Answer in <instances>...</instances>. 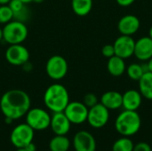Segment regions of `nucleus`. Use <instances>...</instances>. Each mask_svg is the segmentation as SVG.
<instances>
[{"label":"nucleus","instance_id":"nucleus-35","mask_svg":"<svg viewBox=\"0 0 152 151\" xmlns=\"http://www.w3.org/2000/svg\"><path fill=\"white\" fill-rule=\"evenodd\" d=\"M3 40V28H0V41Z\"/></svg>","mask_w":152,"mask_h":151},{"label":"nucleus","instance_id":"nucleus-33","mask_svg":"<svg viewBox=\"0 0 152 151\" xmlns=\"http://www.w3.org/2000/svg\"><path fill=\"white\" fill-rule=\"evenodd\" d=\"M20 1H21L22 3H24V4H30V3H32V2H34L35 0H20Z\"/></svg>","mask_w":152,"mask_h":151},{"label":"nucleus","instance_id":"nucleus-10","mask_svg":"<svg viewBox=\"0 0 152 151\" xmlns=\"http://www.w3.org/2000/svg\"><path fill=\"white\" fill-rule=\"evenodd\" d=\"M5 60L13 66H22L29 60L28 50L21 44H10L5 51Z\"/></svg>","mask_w":152,"mask_h":151},{"label":"nucleus","instance_id":"nucleus-1","mask_svg":"<svg viewBox=\"0 0 152 151\" xmlns=\"http://www.w3.org/2000/svg\"><path fill=\"white\" fill-rule=\"evenodd\" d=\"M31 105L28 94L20 89L5 92L0 99V109L5 118L16 120L26 116Z\"/></svg>","mask_w":152,"mask_h":151},{"label":"nucleus","instance_id":"nucleus-19","mask_svg":"<svg viewBox=\"0 0 152 151\" xmlns=\"http://www.w3.org/2000/svg\"><path fill=\"white\" fill-rule=\"evenodd\" d=\"M107 69L108 72L113 77L122 76L126 69V64L125 62V60L117 55L109 58L107 62Z\"/></svg>","mask_w":152,"mask_h":151},{"label":"nucleus","instance_id":"nucleus-18","mask_svg":"<svg viewBox=\"0 0 152 151\" xmlns=\"http://www.w3.org/2000/svg\"><path fill=\"white\" fill-rule=\"evenodd\" d=\"M8 5L13 12V20L24 23L28 20L30 12L27 7V4L22 3L20 0H11Z\"/></svg>","mask_w":152,"mask_h":151},{"label":"nucleus","instance_id":"nucleus-9","mask_svg":"<svg viewBox=\"0 0 152 151\" xmlns=\"http://www.w3.org/2000/svg\"><path fill=\"white\" fill-rule=\"evenodd\" d=\"M88 109L83 102L69 101L63 112L71 124L80 125L87 120Z\"/></svg>","mask_w":152,"mask_h":151},{"label":"nucleus","instance_id":"nucleus-30","mask_svg":"<svg viewBox=\"0 0 152 151\" xmlns=\"http://www.w3.org/2000/svg\"><path fill=\"white\" fill-rule=\"evenodd\" d=\"M24 149L27 151H37V147H36V145L33 143V142H30L29 144H28Z\"/></svg>","mask_w":152,"mask_h":151},{"label":"nucleus","instance_id":"nucleus-8","mask_svg":"<svg viewBox=\"0 0 152 151\" xmlns=\"http://www.w3.org/2000/svg\"><path fill=\"white\" fill-rule=\"evenodd\" d=\"M110 118V110L101 102L88 109L87 122L95 129H100L105 126Z\"/></svg>","mask_w":152,"mask_h":151},{"label":"nucleus","instance_id":"nucleus-4","mask_svg":"<svg viewBox=\"0 0 152 151\" xmlns=\"http://www.w3.org/2000/svg\"><path fill=\"white\" fill-rule=\"evenodd\" d=\"M28 34V29L24 22L12 20L3 28V39L9 44L23 43Z\"/></svg>","mask_w":152,"mask_h":151},{"label":"nucleus","instance_id":"nucleus-26","mask_svg":"<svg viewBox=\"0 0 152 151\" xmlns=\"http://www.w3.org/2000/svg\"><path fill=\"white\" fill-rule=\"evenodd\" d=\"M83 103L88 108H92L94 105H96L98 102V97L96 96V94H94V93H88L84 96L83 99Z\"/></svg>","mask_w":152,"mask_h":151},{"label":"nucleus","instance_id":"nucleus-11","mask_svg":"<svg viewBox=\"0 0 152 151\" xmlns=\"http://www.w3.org/2000/svg\"><path fill=\"white\" fill-rule=\"evenodd\" d=\"M134 44L135 41L131 36L121 35L115 40L113 44L115 55L124 60L132 57L134 52Z\"/></svg>","mask_w":152,"mask_h":151},{"label":"nucleus","instance_id":"nucleus-5","mask_svg":"<svg viewBox=\"0 0 152 151\" xmlns=\"http://www.w3.org/2000/svg\"><path fill=\"white\" fill-rule=\"evenodd\" d=\"M69 66L66 59L61 55L51 56L45 64V72L53 80L58 81L64 78L68 73Z\"/></svg>","mask_w":152,"mask_h":151},{"label":"nucleus","instance_id":"nucleus-23","mask_svg":"<svg viewBox=\"0 0 152 151\" xmlns=\"http://www.w3.org/2000/svg\"><path fill=\"white\" fill-rule=\"evenodd\" d=\"M70 147V142L66 135H55L49 143L51 151H68Z\"/></svg>","mask_w":152,"mask_h":151},{"label":"nucleus","instance_id":"nucleus-12","mask_svg":"<svg viewBox=\"0 0 152 151\" xmlns=\"http://www.w3.org/2000/svg\"><path fill=\"white\" fill-rule=\"evenodd\" d=\"M73 147L76 151H95L96 142L89 132L79 131L73 138Z\"/></svg>","mask_w":152,"mask_h":151},{"label":"nucleus","instance_id":"nucleus-22","mask_svg":"<svg viewBox=\"0 0 152 151\" xmlns=\"http://www.w3.org/2000/svg\"><path fill=\"white\" fill-rule=\"evenodd\" d=\"M147 63L140 64V63H131L128 67H126V72L128 77L134 81H139L141 77L143 76L145 72H148Z\"/></svg>","mask_w":152,"mask_h":151},{"label":"nucleus","instance_id":"nucleus-24","mask_svg":"<svg viewBox=\"0 0 152 151\" xmlns=\"http://www.w3.org/2000/svg\"><path fill=\"white\" fill-rule=\"evenodd\" d=\"M134 146V144L129 137L123 136L113 143L112 151H133Z\"/></svg>","mask_w":152,"mask_h":151},{"label":"nucleus","instance_id":"nucleus-20","mask_svg":"<svg viewBox=\"0 0 152 151\" xmlns=\"http://www.w3.org/2000/svg\"><path fill=\"white\" fill-rule=\"evenodd\" d=\"M139 82V92L147 100L152 101V72H145Z\"/></svg>","mask_w":152,"mask_h":151},{"label":"nucleus","instance_id":"nucleus-29","mask_svg":"<svg viewBox=\"0 0 152 151\" xmlns=\"http://www.w3.org/2000/svg\"><path fill=\"white\" fill-rule=\"evenodd\" d=\"M135 0H116V2L120 5V6H129L134 3Z\"/></svg>","mask_w":152,"mask_h":151},{"label":"nucleus","instance_id":"nucleus-14","mask_svg":"<svg viewBox=\"0 0 152 151\" xmlns=\"http://www.w3.org/2000/svg\"><path fill=\"white\" fill-rule=\"evenodd\" d=\"M71 123L64 112H56L51 117L50 127L55 135H66L70 130Z\"/></svg>","mask_w":152,"mask_h":151},{"label":"nucleus","instance_id":"nucleus-15","mask_svg":"<svg viewBox=\"0 0 152 151\" xmlns=\"http://www.w3.org/2000/svg\"><path fill=\"white\" fill-rule=\"evenodd\" d=\"M134 55L142 61H148L152 58V39L142 36L135 41Z\"/></svg>","mask_w":152,"mask_h":151},{"label":"nucleus","instance_id":"nucleus-3","mask_svg":"<svg viewBox=\"0 0 152 151\" xmlns=\"http://www.w3.org/2000/svg\"><path fill=\"white\" fill-rule=\"evenodd\" d=\"M142 119L137 111L125 109L115 120V129L122 136L130 137L141 129Z\"/></svg>","mask_w":152,"mask_h":151},{"label":"nucleus","instance_id":"nucleus-25","mask_svg":"<svg viewBox=\"0 0 152 151\" xmlns=\"http://www.w3.org/2000/svg\"><path fill=\"white\" fill-rule=\"evenodd\" d=\"M13 20V12L8 4L0 5V24L5 25Z\"/></svg>","mask_w":152,"mask_h":151},{"label":"nucleus","instance_id":"nucleus-16","mask_svg":"<svg viewBox=\"0 0 152 151\" xmlns=\"http://www.w3.org/2000/svg\"><path fill=\"white\" fill-rule=\"evenodd\" d=\"M142 95L137 90L131 89L122 94V107L126 110L136 111L142 105Z\"/></svg>","mask_w":152,"mask_h":151},{"label":"nucleus","instance_id":"nucleus-2","mask_svg":"<svg viewBox=\"0 0 152 151\" xmlns=\"http://www.w3.org/2000/svg\"><path fill=\"white\" fill-rule=\"evenodd\" d=\"M45 107L53 113L63 112L69 102V95L67 88L61 84L49 85L44 93Z\"/></svg>","mask_w":152,"mask_h":151},{"label":"nucleus","instance_id":"nucleus-36","mask_svg":"<svg viewBox=\"0 0 152 151\" xmlns=\"http://www.w3.org/2000/svg\"><path fill=\"white\" fill-rule=\"evenodd\" d=\"M16 151H27L24 148H20V149H17V150Z\"/></svg>","mask_w":152,"mask_h":151},{"label":"nucleus","instance_id":"nucleus-37","mask_svg":"<svg viewBox=\"0 0 152 151\" xmlns=\"http://www.w3.org/2000/svg\"><path fill=\"white\" fill-rule=\"evenodd\" d=\"M43 1H44V0H35L34 2H35V3H42Z\"/></svg>","mask_w":152,"mask_h":151},{"label":"nucleus","instance_id":"nucleus-27","mask_svg":"<svg viewBox=\"0 0 152 151\" xmlns=\"http://www.w3.org/2000/svg\"><path fill=\"white\" fill-rule=\"evenodd\" d=\"M102 53L106 58H110L115 55V49L113 44H105L102 49Z\"/></svg>","mask_w":152,"mask_h":151},{"label":"nucleus","instance_id":"nucleus-17","mask_svg":"<svg viewBox=\"0 0 152 151\" xmlns=\"http://www.w3.org/2000/svg\"><path fill=\"white\" fill-rule=\"evenodd\" d=\"M101 103L109 110H115L122 107V94L117 91H108L101 97Z\"/></svg>","mask_w":152,"mask_h":151},{"label":"nucleus","instance_id":"nucleus-21","mask_svg":"<svg viewBox=\"0 0 152 151\" xmlns=\"http://www.w3.org/2000/svg\"><path fill=\"white\" fill-rule=\"evenodd\" d=\"M71 8L77 16H86L92 11L93 0H71Z\"/></svg>","mask_w":152,"mask_h":151},{"label":"nucleus","instance_id":"nucleus-28","mask_svg":"<svg viewBox=\"0 0 152 151\" xmlns=\"http://www.w3.org/2000/svg\"><path fill=\"white\" fill-rule=\"evenodd\" d=\"M133 151H152L150 144L146 142H139L134 146Z\"/></svg>","mask_w":152,"mask_h":151},{"label":"nucleus","instance_id":"nucleus-34","mask_svg":"<svg viewBox=\"0 0 152 151\" xmlns=\"http://www.w3.org/2000/svg\"><path fill=\"white\" fill-rule=\"evenodd\" d=\"M150 36V37L152 39V26L150 28V30H149V36Z\"/></svg>","mask_w":152,"mask_h":151},{"label":"nucleus","instance_id":"nucleus-32","mask_svg":"<svg viewBox=\"0 0 152 151\" xmlns=\"http://www.w3.org/2000/svg\"><path fill=\"white\" fill-rule=\"evenodd\" d=\"M11 2V0H0V5L3 4H8Z\"/></svg>","mask_w":152,"mask_h":151},{"label":"nucleus","instance_id":"nucleus-13","mask_svg":"<svg viewBox=\"0 0 152 151\" xmlns=\"http://www.w3.org/2000/svg\"><path fill=\"white\" fill-rule=\"evenodd\" d=\"M141 27L139 18L134 14H126L123 16L118 22V29L121 35L133 36Z\"/></svg>","mask_w":152,"mask_h":151},{"label":"nucleus","instance_id":"nucleus-31","mask_svg":"<svg viewBox=\"0 0 152 151\" xmlns=\"http://www.w3.org/2000/svg\"><path fill=\"white\" fill-rule=\"evenodd\" d=\"M147 66H148V70L150 72H152V58L147 61Z\"/></svg>","mask_w":152,"mask_h":151},{"label":"nucleus","instance_id":"nucleus-7","mask_svg":"<svg viewBox=\"0 0 152 151\" xmlns=\"http://www.w3.org/2000/svg\"><path fill=\"white\" fill-rule=\"evenodd\" d=\"M34 130L27 124H20L15 126L10 135L12 144L17 149L25 148L28 144L33 142Z\"/></svg>","mask_w":152,"mask_h":151},{"label":"nucleus","instance_id":"nucleus-6","mask_svg":"<svg viewBox=\"0 0 152 151\" xmlns=\"http://www.w3.org/2000/svg\"><path fill=\"white\" fill-rule=\"evenodd\" d=\"M26 123L34 131L45 130L50 126L51 116L41 108L29 109L26 114Z\"/></svg>","mask_w":152,"mask_h":151}]
</instances>
